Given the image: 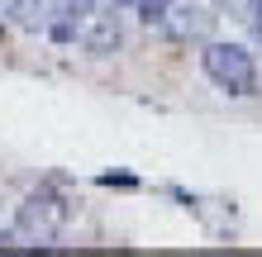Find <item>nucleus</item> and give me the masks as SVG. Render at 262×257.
I'll list each match as a JSON object with an SVG mask.
<instances>
[{
    "label": "nucleus",
    "instance_id": "1",
    "mask_svg": "<svg viewBox=\"0 0 262 257\" xmlns=\"http://www.w3.org/2000/svg\"><path fill=\"white\" fill-rule=\"evenodd\" d=\"M67 215H72V205L62 200V195H57L53 186H38V191H29L19 205H14V238H19V243H57V238H62V229H67Z\"/></svg>",
    "mask_w": 262,
    "mask_h": 257
},
{
    "label": "nucleus",
    "instance_id": "2",
    "mask_svg": "<svg viewBox=\"0 0 262 257\" xmlns=\"http://www.w3.org/2000/svg\"><path fill=\"white\" fill-rule=\"evenodd\" d=\"M200 67L205 77L229 90V96H257V62L243 43H214L205 38V53H200Z\"/></svg>",
    "mask_w": 262,
    "mask_h": 257
},
{
    "label": "nucleus",
    "instance_id": "3",
    "mask_svg": "<svg viewBox=\"0 0 262 257\" xmlns=\"http://www.w3.org/2000/svg\"><path fill=\"white\" fill-rule=\"evenodd\" d=\"M220 24V5L214 0H167L158 14V29L172 43H205Z\"/></svg>",
    "mask_w": 262,
    "mask_h": 257
},
{
    "label": "nucleus",
    "instance_id": "4",
    "mask_svg": "<svg viewBox=\"0 0 262 257\" xmlns=\"http://www.w3.org/2000/svg\"><path fill=\"white\" fill-rule=\"evenodd\" d=\"M76 38H81V48L91 57H110L119 43H124V24H119V14H91Z\"/></svg>",
    "mask_w": 262,
    "mask_h": 257
},
{
    "label": "nucleus",
    "instance_id": "5",
    "mask_svg": "<svg viewBox=\"0 0 262 257\" xmlns=\"http://www.w3.org/2000/svg\"><path fill=\"white\" fill-rule=\"evenodd\" d=\"M257 5H262V0H220V10L229 14V19H238V24H248Z\"/></svg>",
    "mask_w": 262,
    "mask_h": 257
},
{
    "label": "nucleus",
    "instance_id": "6",
    "mask_svg": "<svg viewBox=\"0 0 262 257\" xmlns=\"http://www.w3.org/2000/svg\"><path fill=\"white\" fill-rule=\"evenodd\" d=\"M100 186H134V176H115V172H105V176H100Z\"/></svg>",
    "mask_w": 262,
    "mask_h": 257
},
{
    "label": "nucleus",
    "instance_id": "7",
    "mask_svg": "<svg viewBox=\"0 0 262 257\" xmlns=\"http://www.w3.org/2000/svg\"><path fill=\"white\" fill-rule=\"evenodd\" d=\"M248 29H253V38H262V5L253 10V19H248Z\"/></svg>",
    "mask_w": 262,
    "mask_h": 257
},
{
    "label": "nucleus",
    "instance_id": "8",
    "mask_svg": "<svg viewBox=\"0 0 262 257\" xmlns=\"http://www.w3.org/2000/svg\"><path fill=\"white\" fill-rule=\"evenodd\" d=\"M10 10H14V0H0V19H10Z\"/></svg>",
    "mask_w": 262,
    "mask_h": 257
},
{
    "label": "nucleus",
    "instance_id": "9",
    "mask_svg": "<svg viewBox=\"0 0 262 257\" xmlns=\"http://www.w3.org/2000/svg\"><path fill=\"white\" fill-rule=\"evenodd\" d=\"M110 5H134V0H110Z\"/></svg>",
    "mask_w": 262,
    "mask_h": 257
}]
</instances>
